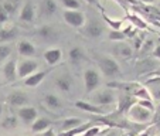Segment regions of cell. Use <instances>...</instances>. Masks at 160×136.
Listing matches in <instances>:
<instances>
[{
  "label": "cell",
  "instance_id": "7",
  "mask_svg": "<svg viewBox=\"0 0 160 136\" xmlns=\"http://www.w3.org/2000/svg\"><path fill=\"white\" fill-rule=\"evenodd\" d=\"M6 102L10 106H14V108H21V106H27L30 103V97L26 91L21 89H14L12 91L6 98Z\"/></svg>",
  "mask_w": 160,
  "mask_h": 136
},
{
  "label": "cell",
  "instance_id": "2",
  "mask_svg": "<svg viewBox=\"0 0 160 136\" xmlns=\"http://www.w3.org/2000/svg\"><path fill=\"white\" fill-rule=\"evenodd\" d=\"M153 111H150V109L145 108L143 105H140V103H138V101H136V103H133L132 106H130L129 109H128L126 115L128 118H129L130 122H133V123H139V125H143V123H148V122L152 121V118H153Z\"/></svg>",
  "mask_w": 160,
  "mask_h": 136
},
{
  "label": "cell",
  "instance_id": "37",
  "mask_svg": "<svg viewBox=\"0 0 160 136\" xmlns=\"http://www.w3.org/2000/svg\"><path fill=\"white\" fill-rule=\"evenodd\" d=\"M3 115V103H0V118Z\"/></svg>",
  "mask_w": 160,
  "mask_h": 136
},
{
  "label": "cell",
  "instance_id": "23",
  "mask_svg": "<svg viewBox=\"0 0 160 136\" xmlns=\"http://www.w3.org/2000/svg\"><path fill=\"white\" fill-rule=\"evenodd\" d=\"M2 7L6 10V13L9 16H13L16 12H20V0H4Z\"/></svg>",
  "mask_w": 160,
  "mask_h": 136
},
{
  "label": "cell",
  "instance_id": "32",
  "mask_svg": "<svg viewBox=\"0 0 160 136\" xmlns=\"http://www.w3.org/2000/svg\"><path fill=\"white\" fill-rule=\"evenodd\" d=\"M136 136H154V126H150L148 129H145L143 132L136 133Z\"/></svg>",
  "mask_w": 160,
  "mask_h": 136
},
{
  "label": "cell",
  "instance_id": "27",
  "mask_svg": "<svg viewBox=\"0 0 160 136\" xmlns=\"http://www.w3.org/2000/svg\"><path fill=\"white\" fill-rule=\"evenodd\" d=\"M37 36L42 40H50L55 36V30L52 27H50V26H42V27H40L37 30Z\"/></svg>",
  "mask_w": 160,
  "mask_h": 136
},
{
  "label": "cell",
  "instance_id": "33",
  "mask_svg": "<svg viewBox=\"0 0 160 136\" xmlns=\"http://www.w3.org/2000/svg\"><path fill=\"white\" fill-rule=\"evenodd\" d=\"M9 17H10V16L6 13V10L0 6V23H6V21L9 20Z\"/></svg>",
  "mask_w": 160,
  "mask_h": 136
},
{
  "label": "cell",
  "instance_id": "13",
  "mask_svg": "<svg viewBox=\"0 0 160 136\" xmlns=\"http://www.w3.org/2000/svg\"><path fill=\"white\" fill-rule=\"evenodd\" d=\"M74 106L81 109V111H84V112H88V113H94V115H101V116L106 115V112L103 111L102 106L97 105V103H94V102L91 103V102H88V101L78 99L74 102Z\"/></svg>",
  "mask_w": 160,
  "mask_h": 136
},
{
  "label": "cell",
  "instance_id": "10",
  "mask_svg": "<svg viewBox=\"0 0 160 136\" xmlns=\"http://www.w3.org/2000/svg\"><path fill=\"white\" fill-rule=\"evenodd\" d=\"M82 33L87 37H89V38H98L103 33V26L99 20L92 18V20H88L85 23V26L82 27Z\"/></svg>",
  "mask_w": 160,
  "mask_h": 136
},
{
  "label": "cell",
  "instance_id": "6",
  "mask_svg": "<svg viewBox=\"0 0 160 136\" xmlns=\"http://www.w3.org/2000/svg\"><path fill=\"white\" fill-rule=\"evenodd\" d=\"M18 121L21 122L26 126H31V125L36 122V119L38 118V112L34 106L27 105V106H21V108H17V112H16Z\"/></svg>",
  "mask_w": 160,
  "mask_h": 136
},
{
  "label": "cell",
  "instance_id": "4",
  "mask_svg": "<svg viewBox=\"0 0 160 136\" xmlns=\"http://www.w3.org/2000/svg\"><path fill=\"white\" fill-rule=\"evenodd\" d=\"M40 68L38 61L33 60V58H23V60L17 61V75L20 79H24L27 77L33 75L37 73Z\"/></svg>",
  "mask_w": 160,
  "mask_h": 136
},
{
  "label": "cell",
  "instance_id": "15",
  "mask_svg": "<svg viewBox=\"0 0 160 136\" xmlns=\"http://www.w3.org/2000/svg\"><path fill=\"white\" fill-rule=\"evenodd\" d=\"M17 53L24 58H30L34 57L37 53L36 45L30 41V40H20L17 43Z\"/></svg>",
  "mask_w": 160,
  "mask_h": 136
},
{
  "label": "cell",
  "instance_id": "41",
  "mask_svg": "<svg viewBox=\"0 0 160 136\" xmlns=\"http://www.w3.org/2000/svg\"><path fill=\"white\" fill-rule=\"evenodd\" d=\"M159 6H160V4H159Z\"/></svg>",
  "mask_w": 160,
  "mask_h": 136
},
{
  "label": "cell",
  "instance_id": "40",
  "mask_svg": "<svg viewBox=\"0 0 160 136\" xmlns=\"http://www.w3.org/2000/svg\"><path fill=\"white\" fill-rule=\"evenodd\" d=\"M149 2H152V0H149Z\"/></svg>",
  "mask_w": 160,
  "mask_h": 136
},
{
  "label": "cell",
  "instance_id": "19",
  "mask_svg": "<svg viewBox=\"0 0 160 136\" xmlns=\"http://www.w3.org/2000/svg\"><path fill=\"white\" fill-rule=\"evenodd\" d=\"M51 125H52V122L50 121L48 118H44V116H38V118L36 119V122H34L33 125H31V132H34V133H41V132H44V130H47V129H50L51 128Z\"/></svg>",
  "mask_w": 160,
  "mask_h": 136
},
{
  "label": "cell",
  "instance_id": "30",
  "mask_svg": "<svg viewBox=\"0 0 160 136\" xmlns=\"http://www.w3.org/2000/svg\"><path fill=\"white\" fill-rule=\"evenodd\" d=\"M105 20L108 21V24L112 27V30H119L122 26V21H119V20H112L109 17H105Z\"/></svg>",
  "mask_w": 160,
  "mask_h": 136
},
{
  "label": "cell",
  "instance_id": "31",
  "mask_svg": "<svg viewBox=\"0 0 160 136\" xmlns=\"http://www.w3.org/2000/svg\"><path fill=\"white\" fill-rule=\"evenodd\" d=\"M99 132H101V128L99 126H91L82 136H97Z\"/></svg>",
  "mask_w": 160,
  "mask_h": 136
},
{
  "label": "cell",
  "instance_id": "12",
  "mask_svg": "<svg viewBox=\"0 0 160 136\" xmlns=\"http://www.w3.org/2000/svg\"><path fill=\"white\" fill-rule=\"evenodd\" d=\"M58 12V3L57 0H40L37 13L41 17H52Z\"/></svg>",
  "mask_w": 160,
  "mask_h": 136
},
{
  "label": "cell",
  "instance_id": "8",
  "mask_svg": "<svg viewBox=\"0 0 160 136\" xmlns=\"http://www.w3.org/2000/svg\"><path fill=\"white\" fill-rule=\"evenodd\" d=\"M118 102V98H116L115 92L113 89L111 88H106V89H101L97 95L94 97V103L99 106H109V105H113V103Z\"/></svg>",
  "mask_w": 160,
  "mask_h": 136
},
{
  "label": "cell",
  "instance_id": "11",
  "mask_svg": "<svg viewBox=\"0 0 160 136\" xmlns=\"http://www.w3.org/2000/svg\"><path fill=\"white\" fill-rule=\"evenodd\" d=\"M2 74H3V78L6 84L10 82H14L18 78L17 75V60L14 58H10L6 63L3 64V68H2Z\"/></svg>",
  "mask_w": 160,
  "mask_h": 136
},
{
  "label": "cell",
  "instance_id": "21",
  "mask_svg": "<svg viewBox=\"0 0 160 136\" xmlns=\"http://www.w3.org/2000/svg\"><path fill=\"white\" fill-rule=\"evenodd\" d=\"M81 125H84L82 119L77 118V116H71V118H67L61 122V129H62V132H68V130H72Z\"/></svg>",
  "mask_w": 160,
  "mask_h": 136
},
{
  "label": "cell",
  "instance_id": "14",
  "mask_svg": "<svg viewBox=\"0 0 160 136\" xmlns=\"http://www.w3.org/2000/svg\"><path fill=\"white\" fill-rule=\"evenodd\" d=\"M55 87H57L58 91H61V92H64V94H70L71 91H72V77L70 75V74H61V75H58L57 78H55Z\"/></svg>",
  "mask_w": 160,
  "mask_h": 136
},
{
  "label": "cell",
  "instance_id": "22",
  "mask_svg": "<svg viewBox=\"0 0 160 136\" xmlns=\"http://www.w3.org/2000/svg\"><path fill=\"white\" fill-rule=\"evenodd\" d=\"M115 53H116V55H118V57L125 58V60H129V58L133 55L132 47H130L129 44H126V43H119V44H116Z\"/></svg>",
  "mask_w": 160,
  "mask_h": 136
},
{
  "label": "cell",
  "instance_id": "3",
  "mask_svg": "<svg viewBox=\"0 0 160 136\" xmlns=\"http://www.w3.org/2000/svg\"><path fill=\"white\" fill-rule=\"evenodd\" d=\"M82 79H84V87L85 92L91 94L94 92L97 88H99L101 85V73L95 68H87L82 74Z\"/></svg>",
  "mask_w": 160,
  "mask_h": 136
},
{
  "label": "cell",
  "instance_id": "18",
  "mask_svg": "<svg viewBox=\"0 0 160 136\" xmlns=\"http://www.w3.org/2000/svg\"><path fill=\"white\" fill-rule=\"evenodd\" d=\"M44 105L48 109H51V111H60V109H62L64 103H62V101H61V98L58 97V95L47 94L44 97Z\"/></svg>",
  "mask_w": 160,
  "mask_h": 136
},
{
  "label": "cell",
  "instance_id": "25",
  "mask_svg": "<svg viewBox=\"0 0 160 136\" xmlns=\"http://www.w3.org/2000/svg\"><path fill=\"white\" fill-rule=\"evenodd\" d=\"M12 53H13L12 45L9 43H2L0 44V64H4L7 60H10Z\"/></svg>",
  "mask_w": 160,
  "mask_h": 136
},
{
  "label": "cell",
  "instance_id": "16",
  "mask_svg": "<svg viewBox=\"0 0 160 136\" xmlns=\"http://www.w3.org/2000/svg\"><path fill=\"white\" fill-rule=\"evenodd\" d=\"M42 58L50 67H54L62 60V50L58 48V47H52V48H48L47 51H44L42 54Z\"/></svg>",
  "mask_w": 160,
  "mask_h": 136
},
{
  "label": "cell",
  "instance_id": "20",
  "mask_svg": "<svg viewBox=\"0 0 160 136\" xmlns=\"http://www.w3.org/2000/svg\"><path fill=\"white\" fill-rule=\"evenodd\" d=\"M18 34V30L14 26H7V27L0 28V41L2 43H10L14 40Z\"/></svg>",
  "mask_w": 160,
  "mask_h": 136
},
{
  "label": "cell",
  "instance_id": "36",
  "mask_svg": "<svg viewBox=\"0 0 160 136\" xmlns=\"http://www.w3.org/2000/svg\"><path fill=\"white\" fill-rule=\"evenodd\" d=\"M106 136H119V132L116 129H113V130H111V132H109Z\"/></svg>",
  "mask_w": 160,
  "mask_h": 136
},
{
  "label": "cell",
  "instance_id": "35",
  "mask_svg": "<svg viewBox=\"0 0 160 136\" xmlns=\"http://www.w3.org/2000/svg\"><path fill=\"white\" fill-rule=\"evenodd\" d=\"M153 57L157 58V60H160V44L154 47V50H153Z\"/></svg>",
  "mask_w": 160,
  "mask_h": 136
},
{
  "label": "cell",
  "instance_id": "17",
  "mask_svg": "<svg viewBox=\"0 0 160 136\" xmlns=\"http://www.w3.org/2000/svg\"><path fill=\"white\" fill-rule=\"evenodd\" d=\"M51 70H52V68H48V70H45V71H37V73H34L33 75H30V77H27V78H24V81H23L24 87H28V88H36V87H38V85L45 79V77L48 75V73H50Z\"/></svg>",
  "mask_w": 160,
  "mask_h": 136
},
{
  "label": "cell",
  "instance_id": "34",
  "mask_svg": "<svg viewBox=\"0 0 160 136\" xmlns=\"http://www.w3.org/2000/svg\"><path fill=\"white\" fill-rule=\"evenodd\" d=\"M37 136H57V135H55V130L52 129V126H51L50 129H47V130H44V132L38 133Z\"/></svg>",
  "mask_w": 160,
  "mask_h": 136
},
{
  "label": "cell",
  "instance_id": "1",
  "mask_svg": "<svg viewBox=\"0 0 160 136\" xmlns=\"http://www.w3.org/2000/svg\"><path fill=\"white\" fill-rule=\"evenodd\" d=\"M97 64L99 68V73L106 78H121L122 77V70L118 61L113 58L108 57V55H98L97 57Z\"/></svg>",
  "mask_w": 160,
  "mask_h": 136
},
{
  "label": "cell",
  "instance_id": "38",
  "mask_svg": "<svg viewBox=\"0 0 160 136\" xmlns=\"http://www.w3.org/2000/svg\"><path fill=\"white\" fill-rule=\"evenodd\" d=\"M159 111H160V103H159Z\"/></svg>",
  "mask_w": 160,
  "mask_h": 136
},
{
  "label": "cell",
  "instance_id": "28",
  "mask_svg": "<svg viewBox=\"0 0 160 136\" xmlns=\"http://www.w3.org/2000/svg\"><path fill=\"white\" fill-rule=\"evenodd\" d=\"M65 10H79V0H58Z\"/></svg>",
  "mask_w": 160,
  "mask_h": 136
},
{
  "label": "cell",
  "instance_id": "9",
  "mask_svg": "<svg viewBox=\"0 0 160 136\" xmlns=\"http://www.w3.org/2000/svg\"><path fill=\"white\" fill-rule=\"evenodd\" d=\"M36 17H37V7L34 6L33 2L27 0V2L21 6L20 12H18V18H20V21H23V23L31 24V23H34Z\"/></svg>",
  "mask_w": 160,
  "mask_h": 136
},
{
  "label": "cell",
  "instance_id": "5",
  "mask_svg": "<svg viewBox=\"0 0 160 136\" xmlns=\"http://www.w3.org/2000/svg\"><path fill=\"white\" fill-rule=\"evenodd\" d=\"M62 18L72 28H82L87 23V17L81 10H64Z\"/></svg>",
  "mask_w": 160,
  "mask_h": 136
},
{
  "label": "cell",
  "instance_id": "39",
  "mask_svg": "<svg viewBox=\"0 0 160 136\" xmlns=\"http://www.w3.org/2000/svg\"><path fill=\"white\" fill-rule=\"evenodd\" d=\"M125 136H129V135H125Z\"/></svg>",
  "mask_w": 160,
  "mask_h": 136
},
{
  "label": "cell",
  "instance_id": "24",
  "mask_svg": "<svg viewBox=\"0 0 160 136\" xmlns=\"http://www.w3.org/2000/svg\"><path fill=\"white\" fill-rule=\"evenodd\" d=\"M68 55H70V61L72 64H79L85 58V53L81 47H72L70 50V54Z\"/></svg>",
  "mask_w": 160,
  "mask_h": 136
},
{
  "label": "cell",
  "instance_id": "29",
  "mask_svg": "<svg viewBox=\"0 0 160 136\" xmlns=\"http://www.w3.org/2000/svg\"><path fill=\"white\" fill-rule=\"evenodd\" d=\"M108 38L112 41H123L125 40V33L119 30H111V33L108 34Z\"/></svg>",
  "mask_w": 160,
  "mask_h": 136
},
{
  "label": "cell",
  "instance_id": "26",
  "mask_svg": "<svg viewBox=\"0 0 160 136\" xmlns=\"http://www.w3.org/2000/svg\"><path fill=\"white\" fill-rule=\"evenodd\" d=\"M18 125V118L17 115H7L6 118L2 121V128L6 130H12V129H16Z\"/></svg>",
  "mask_w": 160,
  "mask_h": 136
}]
</instances>
